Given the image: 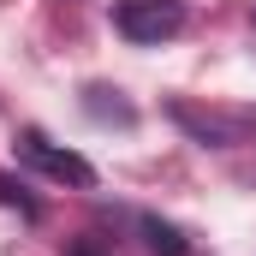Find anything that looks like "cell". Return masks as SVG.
<instances>
[{
  "instance_id": "obj_1",
  "label": "cell",
  "mask_w": 256,
  "mask_h": 256,
  "mask_svg": "<svg viewBox=\"0 0 256 256\" xmlns=\"http://www.w3.org/2000/svg\"><path fill=\"white\" fill-rule=\"evenodd\" d=\"M185 0H120L114 6V30L137 42V48H155V42H167V36H179L185 30Z\"/></svg>"
},
{
  "instance_id": "obj_2",
  "label": "cell",
  "mask_w": 256,
  "mask_h": 256,
  "mask_svg": "<svg viewBox=\"0 0 256 256\" xmlns=\"http://www.w3.org/2000/svg\"><path fill=\"white\" fill-rule=\"evenodd\" d=\"M18 155H24L42 179H60V185H78V191H90V185H96V167H90L78 149H60L48 131H36V126L18 131Z\"/></svg>"
},
{
  "instance_id": "obj_3",
  "label": "cell",
  "mask_w": 256,
  "mask_h": 256,
  "mask_svg": "<svg viewBox=\"0 0 256 256\" xmlns=\"http://www.w3.org/2000/svg\"><path fill=\"white\" fill-rule=\"evenodd\" d=\"M143 238H149V250H155V256H185L179 226H167L161 214H143Z\"/></svg>"
},
{
  "instance_id": "obj_4",
  "label": "cell",
  "mask_w": 256,
  "mask_h": 256,
  "mask_svg": "<svg viewBox=\"0 0 256 256\" xmlns=\"http://www.w3.org/2000/svg\"><path fill=\"white\" fill-rule=\"evenodd\" d=\"M114 90H84V108L96 114V120H120V126H131V108L126 102H108Z\"/></svg>"
},
{
  "instance_id": "obj_5",
  "label": "cell",
  "mask_w": 256,
  "mask_h": 256,
  "mask_svg": "<svg viewBox=\"0 0 256 256\" xmlns=\"http://www.w3.org/2000/svg\"><path fill=\"white\" fill-rule=\"evenodd\" d=\"M0 208H18L24 220H36V196H24V185H12L6 173H0Z\"/></svg>"
},
{
  "instance_id": "obj_6",
  "label": "cell",
  "mask_w": 256,
  "mask_h": 256,
  "mask_svg": "<svg viewBox=\"0 0 256 256\" xmlns=\"http://www.w3.org/2000/svg\"><path fill=\"white\" fill-rule=\"evenodd\" d=\"M244 126H250V131H256V108H250V114H244Z\"/></svg>"
}]
</instances>
